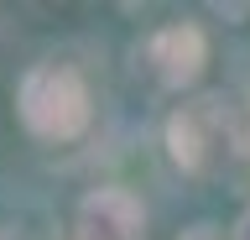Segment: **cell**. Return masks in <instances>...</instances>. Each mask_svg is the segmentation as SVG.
I'll return each mask as SVG.
<instances>
[{
  "label": "cell",
  "instance_id": "cell-2",
  "mask_svg": "<svg viewBox=\"0 0 250 240\" xmlns=\"http://www.w3.org/2000/svg\"><path fill=\"white\" fill-rule=\"evenodd\" d=\"M167 152L183 173H198V177L214 173V167H224V157L240 152V115L219 94L188 99L167 120Z\"/></svg>",
  "mask_w": 250,
  "mask_h": 240
},
{
  "label": "cell",
  "instance_id": "cell-1",
  "mask_svg": "<svg viewBox=\"0 0 250 240\" xmlns=\"http://www.w3.org/2000/svg\"><path fill=\"white\" fill-rule=\"evenodd\" d=\"M21 120L42 141H73L89 126V84L68 63H37L21 79Z\"/></svg>",
  "mask_w": 250,
  "mask_h": 240
},
{
  "label": "cell",
  "instance_id": "cell-4",
  "mask_svg": "<svg viewBox=\"0 0 250 240\" xmlns=\"http://www.w3.org/2000/svg\"><path fill=\"white\" fill-rule=\"evenodd\" d=\"M146 63H151V73L167 84V89H188V84L203 73V63H208V42H203L198 26L177 21V26H162V32L151 37Z\"/></svg>",
  "mask_w": 250,
  "mask_h": 240
},
{
  "label": "cell",
  "instance_id": "cell-6",
  "mask_svg": "<svg viewBox=\"0 0 250 240\" xmlns=\"http://www.w3.org/2000/svg\"><path fill=\"white\" fill-rule=\"evenodd\" d=\"M234 240H250V209L240 214V224H234Z\"/></svg>",
  "mask_w": 250,
  "mask_h": 240
},
{
  "label": "cell",
  "instance_id": "cell-3",
  "mask_svg": "<svg viewBox=\"0 0 250 240\" xmlns=\"http://www.w3.org/2000/svg\"><path fill=\"white\" fill-rule=\"evenodd\" d=\"M73 240H146V214L136 193L125 188H94L78 198Z\"/></svg>",
  "mask_w": 250,
  "mask_h": 240
},
{
  "label": "cell",
  "instance_id": "cell-7",
  "mask_svg": "<svg viewBox=\"0 0 250 240\" xmlns=\"http://www.w3.org/2000/svg\"><path fill=\"white\" fill-rule=\"evenodd\" d=\"M0 240H21V235H16V230H0Z\"/></svg>",
  "mask_w": 250,
  "mask_h": 240
},
{
  "label": "cell",
  "instance_id": "cell-5",
  "mask_svg": "<svg viewBox=\"0 0 250 240\" xmlns=\"http://www.w3.org/2000/svg\"><path fill=\"white\" fill-rule=\"evenodd\" d=\"M183 240H219L214 224H193V230H183Z\"/></svg>",
  "mask_w": 250,
  "mask_h": 240
}]
</instances>
